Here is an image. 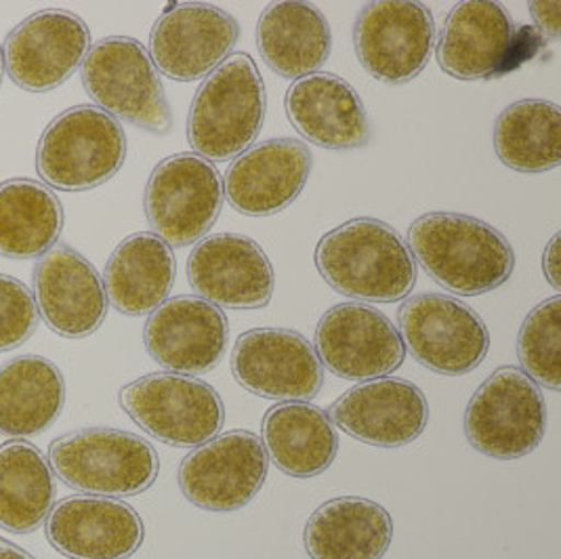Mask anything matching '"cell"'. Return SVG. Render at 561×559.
I'll return each mask as SVG.
<instances>
[{"label":"cell","instance_id":"cell-28","mask_svg":"<svg viewBox=\"0 0 561 559\" xmlns=\"http://www.w3.org/2000/svg\"><path fill=\"white\" fill-rule=\"evenodd\" d=\"M263 446L267 458L290 478L324 474L339 453V433L329 412L309 402H282L263 419Z\"/></svg>","mask_w":561,"mask_h":559},{"label":"cell","instance_id":"cell-19","mask_svg":"<svg viewBox=\"0 0 561 559\" xmlns=\"http://www.w3.org/2000/svg\"><path fill=\"white\" fill-rule=\"evenodd\" d=\"M332 425L368 446L400 448L419 440L430 423L425 393L404 379H373L343 393L331 410Z\"/></svg>","mask_w":561,"mask_h":559},{"label":"cell","instance_id":"cell-32","mask_svg":"<svg viewBox=\"0 0 561 559\" xmlns=\"http://www.w3.org/2000/svg\"><path fill=\"white\" fill-rule=\"evenodd\" d=\"M55 503L51 465L24 440L0 444V528L27 534L41 528Z\"/></svg>","mask_w":561,"mask_h":559},{"label":"cell","instance_id":"cell-37","mask_svg":"<svg viewBox=\"0 0 561 559\" xmlns=\"http://www.w3.org/2000/svg\"><path fill=\"white\" fill-rule=\"evenodd\" d=\"M0 559H34L22 547L0 538Z\"/></svg>","mask_w":561,"mask_h":559},{"label":"cell","instance_id":"cell-33","mask_svg":"<svg viewBox=\"0 0 561 559\" xmlns=\"http://www.w3.org/2000/svg\"><path fill=\"white\" fill-rule=\"evenodd\" d=\"M522 373L551 391L561 387V297L556 295L528 313L517 336Z\"/></svg>","mask_w":561,"mask_h":559},{"label":"cell","instance_id":"cell-8","mask_svg":"<svg viewBox=\"0 0 561 559\" xmlns=\"http://www.w3.org/2000/svg\"><path fill=\"white\" fill-rule=\"evenodd\" d=\"M121 407L156 440L194 448L219 435L226 408L219 393L196 377L153 373L121 389Z\"/></svg>","mask_w":561,"mask_h":559},{"label":"cell","instance_id":"cell-3","mask_svg":"<svg viewBox=\"0 0 561 559\" xmlns=\"http://www.w3.org/2000/svg\"><path fill=\"white\" fill-rule=\"evenodd\" d=\"M267 114L265 82L247 53L230 55L205 78L187 116V141L208 162L247 152Z\"/></svg>","mask_w":561,"mask_h":559},{"label":"cell","instance_id":"cell-24","mask_svg":"<svg viewBox=\"0 0 561 559\" xmlns=\"http://www.w3.org/2000/svg\"><path fill=\"white\" fill-rule=\"evenodd\" d=\"M515 43V26L499 2H459L439 32L435 57L448 77L480 80L501 75Z\"/></svg>","mask_w":561,"mask_h":559},{"label":"cell","instance_id":"cell-26","mask_svg":"<svg viewBox=\"0 0 561 559\" xmlns=\"http://www.w3.org/2000/svg\"><path fill=\"white\" fill-rule=\"evenodd\" d=\"M178 261L171 247L152 231L125 238L105 265L107 304L125 316L152 313L162 306L175 284Z\"/></svg>","mask_w":561,"mask_h":559},{"label":"cell","instance_id":"cell-12","mask_svg":"<svg viewBox=\"0 0 561 559\" xmlns=\"http://www.w3.org/2000/svg\"><path fill=\"white\" fill-rule=\"evenodd\" d=\"M354 47L362 68L385 84L419 77L435 47V22L423 2H368L354 26Z\"/></svg>","mask_w":561,"mask_h":559},{"label":"cell","instance_id":"cell-16","mask_svg":"<svg viewBox=\"0 0 561 559\" xmlns=\"http://www.w3.org/2000/svg\"><path fill=\"white\" fill-rule=\"evenodd\" d=\"M238 36V22L215 4H171L153 24L150 57L164 77L192 82L215 72L230 57Z\"/></svg>","mask_w":561,"mask_h":559},{"label":"cell","instance_id":"cell-20","mask_svg":"<svg viewBox=\"0 0 561 559\" xmlns=\"http://www.w3.org/2000/svg\"><path fill=\"white\" fill-rule=\"evenodd\" d=\"M311 167L313 158L304 141L267 139L233 158L224 181V196L242 215H276L299 198Z\"/></svg>","mask_w":561,"mask_h":559},{"label":"cell","instance_id":"cell-27","mask_svg":"<svg viewBox=\"0 0 561 559\" xmlns=\"http://www.w3.org/2000/svg\"><path fill=\"white\" fill-rule=\"evenodd\" d=\"M391 538V515L379 503L359 497H339L320 505L304 533L311 559H383Z\"/></svg>","mask_w":561,"mask_h":559},{"label":"cell","instance_id":"cell-22","mask_svg":"<svg viewBox=\"0 0 561 559\" xmlns=\"http://www.w3.org/2000/svg\"><path fill=\"white\" fill-rule=\"evenodd\" d=\"M144 522L135 509L107 497H70L47 517V538L70 559H127L141 547Z\"/></svg>","mask_w":561,"mask_h":559},{"label":"cell","instance_id":"cell-2","mask_svg":"<svg viewBox=\"0 0 561 559\" xmlns=\"http://www.w3.org/2000/svg\"><path fill=\"white\" fill-rule=\"evenodd\" d=\"M316 267L336 293L370 304L409 299L416 284L409 242L373 217L352 219L322 236Z\"/></svg>","mask_w":561,"mask_h":559},{"label":"cell","instance_id":"cell-10","mask_svg":"<svg viewBox=\"0 0 561 559\" xmlns=\"http://www.w3.org/2000/svg\"><path fill=\"white\" fill-rule=\"evenodd\" d=\"M398 320L404 347L437 375H469L488 356V327L460 299L439 293L412 295L400 307Z\"/></svg>","mask_w":561,"mask_h":559},{"label":"cell","instance_id":"cell-7","mask_svg":"<svg viewBox=\"0 0 561 559\" xmlns=\"http://www.w3.org/2000/svg\"><path fill=\"white\" fill-rule=\"evenodd\" d=\"M547 432V402L528 375L503 366L485 379L465 412L469 444L485 457L517 460L535 453Z\"/></svg>","mask_w":561,"mask_h":559},{"label":"cell","instance_id":"cell-14","mask_svg":"<svg viewBox=\"0 0 561 559\" xmlns=\"http://www.w3.org/2000/svg\"><path fill=\"white\" fill-rule=\"evenodd\" d=\"M316 354L341 379L373 381L398 370L407 347L400 331L379 309L341 304L320 318Z\"/></svg>","mask_w":561,"mask_h":559},{"label":"cell","instance_id":"cell-15","mask_svg":"<svg viewBox=\"0 0 561 559\" xmlns=\"http://www.w3.org/2000/svg\"><path fill=\"white\" fill-rule=\"evenodd\" d=\"M91 32L70 11L47 9L30 15L4 43V70L27 93H49L82 66Z\"/></svg>","mask_w":561,"mask_h":559},{"label":"cell","instance_id":"cell-18","mask_svg":"<svg viewBox=\"0 0 561 559\" xmlns=\"http://www.w3.org/2000/svg\"><path fill=\"white\" fill-rule=\"evenodd\" d=\"M230 339L226 313L201 297L181 295L156 307L144 329L148 354L178 375L210 373Z\"/></svg>","mask_w":561,"mask_h":559},{"label":"cell","instance_id":"cell-1","mask_svg":"<svg viewBox=\"0 0 561 559\" xmlns=\"http://www.w3.org/2000/svg\"><path fill=\"white\" fill-rule=\"evenodd\" d=\"M409 247L427 276L460 297L492 293L515 270L510 240L471 215L450 210L421 215L410 226Z\"/></svg>","mask_w":561,"mask_h":559},{"label":"cell","instance_id":"cell-29","mask_svg":"<svg viewBox=\"0 0 561 559\" xmlns=\"http://www.w3.org/2000/svg\"><path fill=\"white\" fill-rule=\"evenodd\" d=\"M66 407V381L51 360L20 356L0 366V433L32 437L49 430Z\"/></svg>","mask_w":561,"mask_h":559},{"label":"cell","instance_id":"cell-25","mask_svg":"<svg viewBox=\"0 0 561 559\" xmlns=\"http://www.w3.org/2000/svg\"><path fill=\"white\" fill-rule=\"evenodd\" d=\"M256 47L272 72L299 80L331 57V26L311 2H272L259 18Z\"/></svg>","mask_w":561,"mask_h":559},{"label":"cell","instance_id":"cell-11","mask_svg":"<svg viewBox=\"0 0 561 559\" xmlns=\"http://www.w3.org/2000/svg\"><path fill=\"white\" fill-rule=\"evenodd\" d=\"M267 471L270 458L259 435L236 430L215 435L183 458L179 486L192 505L230 513L255 499Z\"/></svg>","mask_w":561,"mask_h":559},{"label":"cell","instance_id":"cell-31","mask_svg":"<svg viewBox=\"0 0 561 559\" xmlns=\"http://www.w3.org/2000/svg\"><path fill=\"white\" fill-rule=\"evenodd\" d=\"M494 150L505 167L536 175L561 162V110L547 100H522L507 105L492 130Z\"/></svg>","mask_w":561,"mask_h":559},{"label":"cell","instance_id":"cell-21","mask_svg":"<svg viewBox=\"0 0 561 559\" xmlns=\"http://www.w3.org/2000/svg\"><path fill=\"white\" fill-rule=\"evenodd\" d=\"M34 301L45 324L66 339L100 331L107 313L102 276L89 259L66 244L41 256L34 272Z\"/></svg>","mask_w":561,"mask_h":559},{"label":"cell","instance_id":"cell-30","mask_svg":"<svg viewBox=\"0 0 561 559\" xmlns=\"http://www.w3.org/2000/svg\"><path fill=\"white\" fill-rule=\"evenodd\" d=\"M64 231V208L51 187L34 179L0 183V254L38 259L49 253Z\"/></svg>","mask_w":561,"mask_h":559},{"label":"cell","instance_id":"cell-36","mask_svg":"<svg viewBox=\"0 0 561 559\" xmlns=\"http://www.w3.org/2000/svg\"><path fill=\"white\" fill-rule=\"evenodd\" d=\"M561 233H556L542 253V272L549 284L560 293L561 290Z\"/></svg>","mask_w":561,"mask_h":559},{"label":"cell","instance_id":"cell-4","mask_svg":"<svg viewBox=\"0 0 561 559\" xmlns=\"http://www.w3.org/2000/svg\"><path fill=\"white\" fill-rule=\"evenodd\" d=\"M125 160V130L95 105H77L55 116L36 148L38 175L61 192L95 190L118 175Z\"/></svg>","mask_w":561,"mask_h":559},{"label":"cell","instance_id":"cell-34","mask_svg":"<svg viewBox=\"0 0 561 559\" xmlns=\"http://www.w3.org/2000/svg\"><path fill=\"white\" fill-rule=\"evenodd\" d=\"M38 329V309L24 282L0 274V352L24 345Z\"/></svg>","mask_w":561,"mask_h":559},{"label":"cell","instance_id":"cell-9","mask_svg":"<svg viewBox=\"0 0 561 559\" xmlns=\"http://www.w3.org/2000/svg\"><path fill=\"white\" fill-rule=\"evenodd\" d=\"M144 206L153 233L169 247L198 244L221 215L224 181L198 153H175L153 169Z\"/></svg>","mask_w":561,"mask_h":559},{"label":"cell","instance_id":"cell-17","mask_svg":"<svg viewBox=\"0 0 561 559\" xmlns=\"http://www.w3.org/2000/svg\"><path fill=\"white\" fill-rule=\"evenodd\" d=\"M194 293L224 309H261L274 295V267L253 238L215 233L203 238L187 259Z\"/></svg>","mask_w":561,"mask_h":559},{"label":"cell","instance_id":"cell-35","mask_svg":"<svg viewBox=\"0 0 561 559\" xmlns=\"http://www.w3.org/2000/svg\"><path fill=\"white\" fill-rule=\"evenodd\" d=\"M560 0L551 2H530V15L535 20L536 27L549 38V41H560Z\"/></svg>","mask_w":561,"mask_h":559},{"label":"cell","instance_id":"cell-13","mask_svg":"<svg viewBox=\"0 0 561 559\" xmlns=\"http://www.w3.org/2000/svg\"><path fill=\"white\" fill-rule=\"evenodd\" d=\"M231 373L247 391L280 402H309L324 385L316 347L288 329L244 332L231 352Z\"/></svg>","mask_w":561,"mask_h":559},{"label":"cell","instance_id":"cell-5","mask_svg":"<svg viewBox=\"0 0 561 559\" xmlns=\"http://www.w3.org/2000/svg\"><path fill=\"white\" fill-rule=\"evenodd\" d=\"M49 465L70 488L107 499L146 492L160 471V458L150 442L112 427H89L57 437L49 448Z\"/></svg>","mask_w":561,"mask_h":559},{"label":"cell","instance_id":"cell-6","mask_svg":"<svg viewBox=\"0 0 561 559\" xmlns=\"http://www.w3.org/2000/svg\"><path fill=\"white\" fill-rule=\"evenodd\" d=\"M82 84L89 98L114 118L164 135L173 114L148 49L127 36L95 43L82 61Z\"/></svg>","mask_w":561,"mask_h":559},{"label":"cell","instance_id":"cell-23","mask_svg":"<svg viewBox=\"0 0 561 559\" xmlns=\"http://www.w3.org/2000/svg\"><path fill=\"white\" fill-rule=\"evenodd\" d=\"M286 116L295 130L324 150L368 146L373 127L356 89L336 75L316 72L286 91Z\"/></svg>","mask_w":561,"mask_h":559},{"label":"cell","instance_id":"cell-38","mask_svg":"<svg viewBox=\"0 0 561 559\" xmlns=\"http://www.w3.org/2000/svg\"><path fill=\"white\" fill-rule=\"evenodd\" d=\"M2 78H4V53L0 49V87H2Z\"/></svg>","mask_w":561,"mask_h":559}]
</instances>
